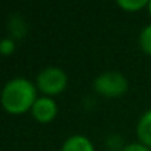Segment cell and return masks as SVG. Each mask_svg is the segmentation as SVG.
<instances>
[{
  "label": "cell",
  "instance_id": "1",
  "mask_svg": "<svg viewBox=\"0 0 151 151\" xmlns=\"http://www.w3.org/2000/svg\"><path fill=\"white\" fill-rule=\"evenodd\" d=\"M36 88L27 79H14L8 82L2 92V104L9 113H22L36 102Z\"/></svg>",
  "mask_w": 151,
  "mask_h": 151
},
{
  "label": "cell",
  "instance_id": "2",
  "mask_svg": "<svg viewBox=\"0 0 151 151\" xmlns=\"http://www.w3.org/2000/svg\"><path fill=\"white\" fill-rule=\"evenodd\" d=\"M93 88L105 96H120L127 91V80L122 73L104 71L95 79Z\"/></svg>",
  "mask_w": 151,
  "mask_h": 151
},
{
  "label": "cell",
  "instance_id": "3",
  "mask_svg": "<svg viewBox=\"0 0 151 151\" xmlns=\"http://www.w3.org/2000/svg\"><path fill=\"white\" fill-rule=\"evenodd\" d=\"M37 85L39 88L47 93V95H55L61 92L65 85H67V76L65 73L58 68V67H47L42 70L37 76Z\"/></svg>",
  "mask_w": 151,
  "mask_h": 151
},
{
  "label": "cell",
  "instance_id": "4",
  "mask_svg": "<svg viewBox=\"0 0 151 151\" xmlns=\"http://www.w3.org/2000/svg\"><path fill=\"white\" fill-rule=\"evenodd\" d=\"M33 116L39 120V122H50L55 116H56V104L52 98L49 96H40L36 99L34 105L31 107Z\"/></svg>",
  "mask_w": 151,
  "mask_h": 151
},
{
  "label": "cell",
  "instance_id": "5",
  "mask_svg": "<svg viewBox=\"0 0 151 151\" xmlns=\"http://www.w3.org/2000/svg\"><path fill=\"white\" fill-rule=\"evenodd\" d=\"M61 151H93V145L83 135H73L62 144Z\"/></svg>",
  "mask_w": 151,
  "mask_h": 151
},
{
  "label": "cell",
  "instance_id": "6",
  "mask_svg": "<svg viewBox=\"0 0 151 151\" xmlns=\"http://www.w3.org/2000/svg\"><path fill=\"white\" fill-rule=\"evenodd\" d=\"M138 136L141 142L147 147H151V110H148L138 122Z\"/></svg>",
  "mask_w": 151,
  "mask_h": 151
},
{
  "label": "cell",
  "instance_id": "7",
  "mask_svg": "<svg viewBox=\"0 0 151 151\" xmlns=\"http://www.w3.org/2000/svg\"><path fill=\"white\" fill-rule=\"evenodd\" d=\"M9 31H11L15 37H22V36L25 34V22L21 19V17H18V15L11 17Z\"/></svg>",
  "mask_w": 151,
  "mask_h": 151
},
{
  "label": "cell",
  "instance_id": "8",
  "mask_svg": "<svg viewBox=\"0 0 151 151\" xmlns=\"http://www.w3.org/2000/svg\"><path fill=\"white\" fill-rule=\"evenodd\" d=\"M139 45H141V47H142L145 52L151 53V24L147 25V27L141 31V36H139Z\"/></svg>",
  "mask_w": 151,
  "mask_h": 151
},
{
  "label": "cell",
  "instance_id": "9",
  "mask_svg": "<svg viewBox=\"0 0 151 151\" xmlns=\"http://www.w3.org/2000/svg\"><path fill=\"white\" fill-rule=\"evenodd\" d=\"M117 3H119L122 8L130 9V11H136V9L142 8L144 5H147L145 0H119Z\"/></svg>",
  "mask_w": 151,
  "mask_h": 151
},
{
  "label": "cell",
  "instance_id": "10",
  "mask_svg": "<svg viewBox=\"0 0 151 151\" xmlns=\"http://www.w3.org/2000/svg\"><path fill=\"white\" fill-rule=\"evenodd\" d=\"M15 49V42L11 39V37H6L2 40V43H0V52L8 55V53H12Z\"/></svg>",
  "mask_w": 151,
  "mask_h": 151
},
{
  "label": "cell",
  "instance_id": "11",
  "mask_svg": "<svg viewBox=\"0 0 151 151\" xmlns=\"http://www.w3.org/2000/svg\"><path fill=\"white\" fill-rule=\"evenodd\" d=\"M123 151H150V148L144 144H139V142H132V144H127Z\"/></svg>",
  "mask_w": 151,
  "mask_h": 151
},
{
  "label": "cell",
  "instance_id": "12",
  "mask_svg": "<svg viewBox=\"0 0 151 151\" xmlns=\"http://www.w3.org/2000/svg\"><path fill=\"white\" fill-rule=\"evenodd\" d=\"M148 8H150V14H151V0L148 2Z\"/></svg>",
  "mask_w": 151,
  "mask_h": 151
}]
</instances>
